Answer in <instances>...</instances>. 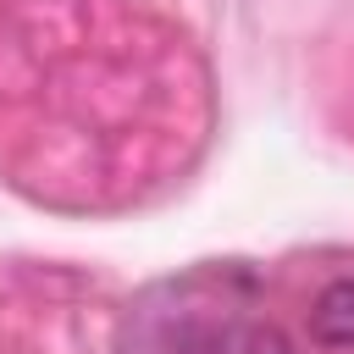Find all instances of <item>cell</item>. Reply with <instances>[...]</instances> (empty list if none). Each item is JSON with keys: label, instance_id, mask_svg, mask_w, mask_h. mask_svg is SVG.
<instances>
[{"label": "cell", "instance_id": "6da1fadb", "mask_svg": "<svg viewBox=\"0 0 354 354\" xmlns=\"http://www.w3.org/2000/svg\"><path fill=\"white\" fill-rule=\"evenodd\" d=\"M166 299V310L155 299L133 310V343L144 354H293V343L271 321L232 304L216 277L171 282Z\"/></svg>", "mask_w": 354, "mask_h": 354}, {"label": "cell", "instance_id": "7a4b0ae2", "mask_svg": "<svg viewBox=\"0 0 354 354\" xmlns=\"http://www.w3.org/2000/svg\"><path fill=\"white\" fill-rule=\"evenodd\" d=\"M310 337L321 348H354V277L332 282L310 304Z\"/></svg>", "mask_w": 354, "mask_h": 354}]
</instances>
